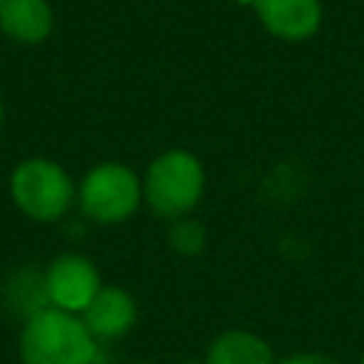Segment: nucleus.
Wrapping results in <instances>:
<instances>
[{"instance_id": "nucleus-17", "label": "nucleus", "mask_w": 364, "mask_h": 364, "mask_svg": "<svg viewBox=\"0 0 364 364\" xmlns=\"http://www.w3.org/2000/svg\"><path fill=\"white\" fill-rule=\"evenodd\" d=\"M134 364H145V361H134Z\"/></svg>"}, {"instance_id": "nucleus-15", "label": "nucleus", "mask_w": 364, "mask_h": 364, "mask_svg": "<svg viewBox=\"0 0 364 364\" xmlns=\"http://www.w3.org/2000/svg\"><path fill=\"white\" fill-rule=\"evenodd\" d=\"M242 3H253V6H256V3H259V0H242Z\"/></svg>"}, {"instance_id": "nucleus-8", "label": "nucleus", "mask_w": 364, "mask_h": 364, "mask_svg": "<svg viewBox=\"0 0 364 364\" xmlns=\"http://www.w3.org/2000/svg\"><path fill=\"white\" fill-rule=\"evenodd\" d=\"M54 28V9L48 0H0V31L23 46L43 43Z\"/></svg>"}, {"instance_id": "nucleus-9", "label": "nucleus", "mask_w": 364, "mask_h": 364, "mask_svg": "<svg viewBox=\"0 0 364 364\" xmlns=\"http://www.w3.org/2000/svg\"><path fill=\"white\" fill-rule=\"evenodd\" d=\"M205 364H276L270 344L250 330H225L213 338Z\"/></svg>"}, {"instance_id": "nucleus-16", "label": "nucleus", "mask_w": 364, "mask_h": 364, "mask_svg": "<svg viewBox=\"0 0 364 364\" xmlns=\"http://www.w3.org/2000/svg\"><path fill=\"white\" fill-rule=\"evenodd\" d=\"M358 364H364V355H361V358H358Z\"/></svg>"}, {"instance_id": "nucleus-4", "label": "nucleus", "mask_w": 364, "mask_h": 364, "mask_svg": "<svg viewBox=\"0 0 364 364\" xmlns=\"http://www.w3.org/2000/svg\"><path fill=\"white\" fill-rule=\"evenodd\" d=\"M142 179L122 162H100L80 182V208L100 225H117L136 213Z\"/></svg>"}, {"instance_id": "nucleus-11", "label": "nucleus", "mask_w": 364, "mask_h": 364, "mask_svg": "<svg viewBox=\"0 0 364 364\" xmlns=\"http://www.w3.org/2000/svg\"><path fill=\"white\" fill-rule=\"evenodd\" d=\"M171 245H173L176 253L193 256V253L202 250L205 233H202V228H199L196 222H185V219H182V222H176V225L171 228Z\"/></svg>"}, {"instance_id": "nucleus-6", "label": "nucleus", "mask_w": 364, "mask_h": 364, "mask_svg": "<svg viewBox=\"0 0 364 364\" xmlns=\"http://www.w3.org/2000/svg\"><path fill=\"white\" fill-rule=\"evenodd\" d=\"M85 327L97 341H114L122 338L134 321H136V301L122 287H100V293L91 299V304L80 313Z\"/></svg>"}, {"instance_id": "nucleus-5", "label": "nucleus", "mask_w": 364, "mask_h": 364, "mask_svg": "<svg viewBox=\"0 0 364 364\" xmlns=\"http://www.w3.org/2000/svg\"><path fill=\"white\" fill-rule=\"evenodd\" d=\"M100 287L102 282L97 264L80 253H63L46 267V290L51 307L82 313L100 293Z\"/></svg>"}, {"instance_id": "nucleus-2", "label": "nucleus", "mask_w": 364, "mask_h": 364, "mask_svg": "<svg viewBox=\"0 0 364 364\" xmlns=\"http://www.w3.org/2000/svg\"><path fill=\"white\" fill-rule=\"evenodd\" d=\"M205 193V168L202 162L182 148L159 154L142 179V199L159 216H185L191 213Z\"/></svg>"}, {"instance_id": "nucleus-7", "label": "nucleus", "mask_w": 364, "mask_h": 364, "mask_svg": "<svg viewBox=\"0 0 364 364\" xmlns=\"http://www.w3.org/2000/svg\"><path fill=\"white\" fill-rule=\"evenodd\" d=\"M262 26L287 43L307 40L318 31L321 3L318 0H259L256 3Z\"/></svg>"}, {"instance_id": "nucleus-3", "label": "nucleus", "mask_w": 364, "mask_h": 364, "mask_svg": "<svg viewBox=\"0 0 364 364\" xmlns=\"http://www.w3.org/2000/svg\"><path fill=\"white\" fill-rule=\"evenodd\" d=\"M11 199L34 222H57L74 202V179L46 156L23 159L11 171Z\"/></svg>"}, {"instance_id": "nucleus-14", "label": "nucleus", "mask_w": 364, "mask_h": 364, "mask_svg": "<svg viewBox=\"0 0 364 364\" xmlns=\"http://www.w3.org/2000/svg\"><path fill=\"white\" fill-rule=\"evenodd\" d=\"M179 364H199V361H179Z\"/></svg>"}, {"instance_id": "nucleus-13", "label": "nucleus", "mask_w": 364, "mask_h": 364, "mask_svg": "<svg viewBox=\"0 0 364 364\" xmlns=\"http://www.w3.org/2000/svg\"><path fill=\"white\" fill-rule=\"evenodd\" d=\"M0 125H3V100H0Z\"/></svg>"}, {"instance_id": "nucleus-1", "label": "nucleus", "mask_w": 364, "mask_h": 364, "mask_svg": "<svg viewBox=\"0 0 364 364\" xmlns=\"http://www.w3.org/2000/svg\"><path fill=\"white\" fill-rule=\"evenodd\" d=\"M20 358L23 364H94L97 338L77 313L46 307L23 321Z\"/></svg>"}, {"instance_id": "nucleus-12", "label": "nucleus", "mask_w": 364, "mask_h": 364, "mask_svg": "<svg viewBox=\"0 0 364 364\" xmlns=\"http://www.w3.org/2000/svg\"><path fill=\"white\" fill-rule=\"evenodd\" d=\"M279 364H341V361L327 355V353H296V355H287Z\"/></svg>"}, {"instance_id": "nucleus-10", "label": "nucleus", "mask_w": 364, "mask_h": 364, "mask_svg": "<svg viewBox=\"0 0 364 364\" xmlns=\"http://www.w3.org/2000/svg\"><path fill=\"white\" fill-rule=\"evenodd\" d=\"M6 301L17 316H23V321L31 318L34 313L51 307L48 290H46V273H40L34 267H23V270L11 273L6 282Z\"/></svg>"}]
</instances>
